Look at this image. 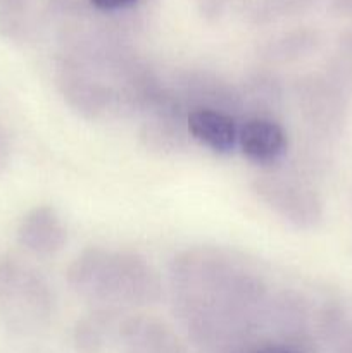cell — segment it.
<instances>
[{
  "label": "cell",
  "instance_id": "6da1fadb",
  "mask_svg": "<svg viewBox=\"0 0 352 353\" xmlns=\"http://www.w3.org/2000/svg\"><path fill=\"white\" fill-rule=\"evenodd\" d=\"M68 279L78 295L99 302L147 305L161 295L154 269L128 252L88 248L72 262Z\"/></svg>",
  "mask_w": 352,
  "mask_h": 353
},
{
  "label": "cell",
  "instance_id": "7a4b0ae2",
  "mask_svg": "<svg viewBox=\"0 0 352 353\" xmlns=\"http://www.w3.org/2000/svg\"><path fill=\"white\" fill-rule=\"evenodd\" d=\"M254 192L269 209L299 230H313L323 219V202L304 178L266 174L255 179Z\"/></svg>",
  "mask_w": 352,
  "mask_h": 353
},
{
  "label": "cell",
  "instance_id": "3957f363",
  "mask_svg": "<svg viewBox=\"0 0 352 353\" xmlns=\"http://www.w3.org/2000/svg\"><path fill=\"white\" fill-rule=\"evenodd\" d=\"M297 103L304 121L317 138L340 134L347 116V99L324 74L304 76L295 86Z\"/></svg>",
  "mask_w": 352,
  "mask_h": 353
},
{
  "label": "cell",
  "instance_id": "277c9868",
  "mask_svg": "<svg viewBox=\"0 0 352 353\" xmlns=\"http://www.w3.org/2000/svg\"><path fill=\"white\" fill-rule=\"evenodd\" d=\"M171 90L188 112L206 109L223 112L233 119L244 116L240 90L213 72L185 71L176 74Z\"/></svg>",
  "mask_w": 352,
  "mask_h": 353
},
{
  "label": "cell",
  "instance_id": "5b68a950",
  "mask_svg": "<svg viewBox=\"0 0 352 353\" xmlns=\"http://www.w3.org/2000/svg\"><path fill=\"white\" fill-rule=\"evenodd\" d=\"M59 88L69 105L90 119L107 116L109 112H119V99L113 85L100 81L95 74L79 68L69 65L59 74Z\"/></svg>",
  "mask_w": 352,
  "mask_h": 353
},
{
  "label": "cell",
  "instance_id": "8992f818",
  "mask_svg": "<svg viewBox=\"0 0 352 353\" xmlns=\"http://www.w3.org/2000/svg\"><path fill=\"white\" fill-rule=\"evenodd\" d=\"M0 299L33 317H47L50 312L48 286L33 269L19 262H0Z\"/></svg>",
  "mask_w": 352,
  "mask_h": 353
},
{
  "label": "cell",
  "instance_id": "52a82bcc",
  "mask_svg": "<svg viewBox=\"0 0 352 353\" xmlns=\"http://www.w3.org/2000/svg\"><path fill=\"white\" fill-rule=\"evenodd\" d=\"M237 147L255 164H275L286 154L285 130L269 117H248L238 124Z\"/></svg>",
  "mask_w": 352,
  "mask_h": 353
},
{
  "label": "cell",
  "instance_id": "ba28073f",
  "mask_svg": "<svg viewBox=\"0 0 352 353\" xmlns=\"http://www.w3.org/2000/svg\"><path fill=\"white\" fill-rule=\"evenodd\" d=\"M17 241L37 255H50L68 241V231L54 207L38 205L21 219Z\"/></svg>",
  "mask_w": 352,
  "mask_h": 353
},
{
  "label": "cell",
  "instance_id": "9c48e42d",
  "mask_svg": "<svg viewBox=\"0 0 352 353\" xmlns=\"http://www.w3.org/2000/svg\"><path fill=\"white\" fill-rule=\"evenodd\" d=\"M186 130L195 141L216 154H230L237 147L238 123L231 116L216 110H190Z\"/></svg>",
  "mask_w": 352,
  "mask_h": 353
},
{
  "label": "cell",
  "instance_id": "30bf717a",
  "mask_svg": "<svg viewBox=\"0 0 352 353\" xmlns=\"http://www.w3.org/2000/svg\"><path fill=\"white\" fill-rule=\"evenodd\" d=\"M240 90L244 116L248 117H269L273 119L276 110L282 105L283 90L275 74L257 72L251 74L244 81Z\"/></svg>",
  "mask_w": 352,
  "mask_h": 353
},
{
  "label": "cell",
  "instance_id": "8fae6325",
  "mask_svg": "<svg viewBox=\"0 0 352 353\" xmlns=\"http://www.w3.org/2000/svg\"><path fill=\"white\" fill-rule=\"evenodd\" d=\"M92 6L99 10H106V12H113V10L128 9V7L135 6L137 0H90Z\"/></svg>",
  "mask_w": 352,
  "mask_h": 353
},
{
  "label": "cell",
  "instance_id": "7c38bea8",
  "mask_svg": "<svg viewBox=\"0 0 352 353\" xmlns=\"http://www.w3.org/2000/svg\"><path fill=\"white\" fill-rule=\"evenodd\" d=\"M337 353H352V330L337 343Z\"/></svg>",
  "mask_w": 352,
  "mask_h": 353
},
{
  "label": "cell",
  "instance_id": "4fadbf2b",
  "mask_svg": "<svg viewBox=\"0 0 352 353\" xmlns=\"http://www.w3.org/2000/svg\"><path fill=\"white\" fill-rule=\"evenodd\" d=\"M6 155H7V143H6V138H3L2 131H0V165H2L3 161H6Z\"/></svg>",
  "mask_w": 352,
  "mask_h": 353
},
{
  "label": "cell",
  "instance_id": "5bb4252c",
  "mask_svg": "<svg viewBox=\"0 0 352 353\" xmlns=\"http://www.w3.org/2000/svg\"><path fill=\"white\" fill-rule=\"evenodd\" d=\"M257 353H295L292 350H286V348H282V347H266L264 350H259Z\"/></svg>",
  "mask_w": 352,
  "mask_h": 353
}]
</instances>
